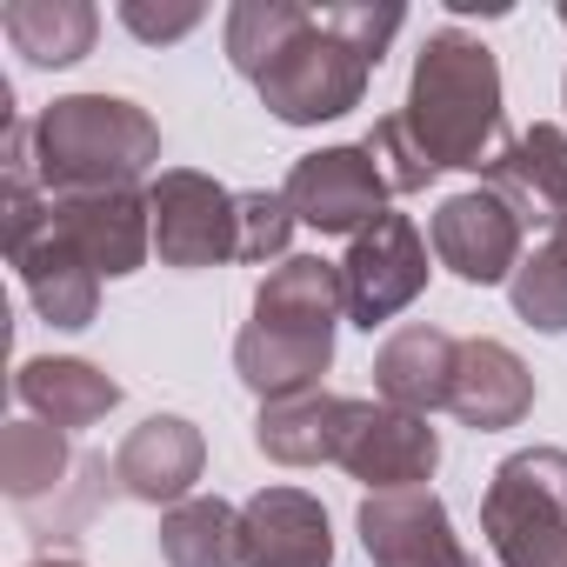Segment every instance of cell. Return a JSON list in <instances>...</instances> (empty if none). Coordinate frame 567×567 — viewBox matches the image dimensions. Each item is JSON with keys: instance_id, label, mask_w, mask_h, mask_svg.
Returning a JSON list of instances; mask_svg holds the SVG:
<instances>
[{"instance_id": "obj_5", "label": "cell", "mask_w": 567, "mask_h": 567, "mask_svg": "<svg viewBox=\"0 0 567 567\" xmlns=\"http://www.w3.org/2000/svg\"><path fill=\"white\" fill-rule=\"evenodd\" d=\"M154 214V254L167 267H220L240 260V200L194 167H161L147 181Z\"/></svg>"}, {"instance_id": "obj_21", "label": "cell", "mask_w": 567, "mask_h": 567, "mask_svg": "<svg viewBox=\"0 0 567 567\" xmlns=\"http://www.w3.org/2000/svg\"><path fill=\"white\" fill-rule=\"evenodd\" d=\"M14 267H21V288H28V301L41 308V321H54V328H87L94 321V308H101V274L54 234V227H41L28 247H14L8 254Z\"/></svg>"}, {"instance_id": "obj_4", "label": "cell", "mask_w": 567, "mask_h": 567, "mask_svg": "<svg viewBox=\"0 0 567 567\" xmlns=\"http://www.w3.org/2000/svg\"><path fill=\"white\" fill-rule=\"evenodd\" d=\"M368 74H374V61L354 54V48L321 21V8H308V28L280 48V61H274L254 87H260V107H267L274 121H288V127H321V121H341L348 107H361Z\"/></svg>"}, {"instance_id": "obj_23", "label": "cell", "mask_w": 567, "mask_h": 567, "mask_svg": "<svg viewBox=\"0 0 567 567\" xmlns=\"http://www.w3.org/2000/svg\"><path fill=\"white\" fill-rule=\"evenodd\" d=\"M74 467H81V454H74L68 434L48 427V421H14L8 434H0V487H8V501H14L21 514L41 507L48 494H61Z\"/></svg>"}, {"instance_id": "obj_27", "label": "cell", "mask_w": 567, "mask_h": 567, "mask_svg": "<svg viewBox=\"0 0 567 567\" xmlns=\"http://www.w3.org/2000/svg\"><path fill=\"white\" fill-rule=\"evenodd\" d=\"M368 154H374V167H381V181H388V194H421L441 167H434V154L414 141V127H408V114H381L374 121V134L361 141Z\"/></svg>"}, {"instance_id": "obj_22", "label": "cell", "mask_w": 567, "mask_h": 567, "mask_svg": "<svg viewBox=\"0 0 567 567\" xmlns=\"http://www.w3.org/2000/svg\"><path fill=\"white\" fill-rule=\"evenodd\" d=\"M0 34L34 68H74V61L94 54L101 14L87 0H8V8H0Z\"/></svg>"}, {"instance_id": "obj_19", "label": "cell", "mask_w": 567, "mask_h": 567, "mask_svg": "<svg viewBox=\"0 0 567 567\" xmlns=\"http://www.w3.org/2000/svg\"><path fill=\"white\" fill-rule=\"evenodd\" d=\"M334 368V334H301V328H260L247 321L240 341H234V374L267 401H295V394H315L321 374Z\"/></svg>"}, {"instance_id": "obj_29", "label": "cell", "mask_w": 567, "mask_h": 567, "mask_svg": "<svg viewBox=\"0 0 567 567\" xmlns=\"http://www.w3.org/2000/svg\"><path fill=\"white\" fill-rule=\"evenodd\" d=\"M321 21L354 48V54H368L374 68H381V54H388V41L401 34V8H388V0H381V8H374V0H341V8H321Z\"/></svg>"}, {"instance_id": "obj_8", "label": "cell", "mask_w": 567, "mask_h": 567, "mask_svg": "<svg viewBox=\"0 0 567 567\" xmlns=\"http://www.w3.org/2000/svg\"><path fill=\"white\" fill-rule=\"evenodd\" d=\"M280 194H288L295 220H308V227H321V234H368V227L388 214V181H381V167H374L368 147H321V154H301Z\"/></svg>"}, {"instance_id": "obj_12", "label": "cell", "mask_w": 567, "mask_h": 567, "mask_svg": "<svg viewBox=\"0 0 567 567\" xmlns=\"http://www.w3.org/2000/svg\"><path fill=\"white\" fill-rule=\"evenodd\" d=\"M200 467H207L200 427L181 414H147L114 454V487L147 507H181V501H194L187 487L200 481Z\"/></svg>"}, {"instance_id": "obj_24", "label": "cell", "mask_w": 567, "mask_h": 567, "mask_svg": "<svg viewBox=\"0 0 567 567\" xmlns=\"http://www.w3.org/2000/svg\"><path fill=\"white\" fill-rule=\"evenodd\" d=\"M161 560L167 567H240V507L220 494H194L161 514Z\"/></svg>"}, {"instance_id": "obj_33", "label": "cell", "mask_w": 567, "mask_h": 567, "mask_svg": "<svg viewBox=\"0 0 567 567\" xmlns=\"http://www.w3.org/2000/svg\"><path fill=\"white\" fill-rule=\"evenodd\" d=\"M560 94H567V81H560Z\"/></svg>"}, {"instance_id": "obj_17", "label": "cell", "mask_w": 567, "mask_h": 567, "mask_svg": "<svg viewBox=\"0 0 567 567\" xmlns=\"http://www.w3.org/2000/svg\"><path fill=\"white\" fill-rule=\"evenodd\" d=\"M14 401H21L34 421L74 434V427H94V421H107V414L121 408V381L101 374L94 361L41 354V361H21V374H14Z\"/></svg>"}, {"instance_id": "obj_26", "label": "cell", "mask_w": 567, "mask_h": 567, "mask_svg": "<svg viewBox=\"0 0 567 567\" xmlns=\"http://www.w3.org/2000/svg\"><path fill=\"white\" fill-rule=\"evenodd\" d=\"M301 28H308V8H295V0H240V8L227 14V61H234V74L260 81Z\"/></svg>"}, {"instance_id": "obj_16", "label": "cell", "mask_w": 567, "mask_h": 567, "mask_svg": "<svg viewBox=\"0 0 567 567\" xmlns=\"http://www.w3.org/2000/svg\"><path fill=\"white\" fill-rule=\"evenodd\" d=\"M454 368H461V341H454L447 328L414 321V328H401V334L381 341V354H374V388H381L388 408L434 414V408L454 401Z\"/></svg>"}, {"instance_id": "obj_13", "label": "cell", "mask_w": 567, "mask_h": 567, "mask_svg": "<svg viewBox=\"0 0 567 567\" xmlns=\"http://www.w3.org/2000/svg\"><path fill=\"white\" fill-rule=\"evenodd\" d=\"M240 567H334L328 507L301 487H260L240 507Z\"/></svg>"}, {"instance_id": "obj_1", "label": "cell", "mask_w": 567, "mask_h": 567, "mask_svg": "<svg viewBox=\"0 0 567 567\" xmlns=\"http://www.w3.org/2000/svg\"><path fill=\"white\" fill-rule=\"evenodd\" d=\"M408 127L434 154V167L487 174L507 154V107H501V61L481 34L434 28L414 54L408 81Z\"/></svg>"}, {"instance_id": "obj_30", "label": "cell", "mask_w": 567, "mask_h": 567, "mask_svg": "<svg viewBox=\"0 0 567 567\" xmlns=\"http://www.w3.org/2000/svg\"><path fill=\"white\" fill-rule=\"evenodd\" d=\"M121 28L141 34V41H181L200 28V8L181 0V8H147V0H121Z\"/></svg>"}, {"instance_id": "obj_2", "label": "cell", "mask_w": 567, "mask_h": 567, "mask_svg": "<svg viewBox=\"0 0 567 567\" xmlns=\"http://www.w3.org/2000/svg\"><path fill=\"white\" fill-rule=\"evenodd\" d=\"M161 161V127L121 94H61L34 121V174L48 200L134 187Z\"/></svg>"}, {"instance_id": "obj_3", "label": "cell", "mask_w": 567, "mask_h": 567, "mask_svg": "<svg viewBox=\"0 0 567 567\" xmlns=\"http://www.w3.org/2000/svg\"><path fill=\"white\" fill-rule=\"evenodd\" d=\"M481 527L501 567H567V447H520L494 467Z\"/></svg>"}, {"instance_id": "obj_10", "label": "cell", "mask_w": 567, "mask_h": 567, "mask_svg": "<svg viewBox=\"0 0 567 567\" xmlns=\"http://www.w3.org/2000/svg\"><path fill=\"white\" fill-rule=\"evenodd\" d=\"M341 467L368 487V494H401V487H427V474L441 467V434L427 427V414H408V408H374L361 401L354 427H348V447H341Z\"/></svg>"}, {"instance_id": "obj_9", "label": "cell", "mask_w": 567, "mask_h": 567, "mask_svg": "<svg viewBox=\"0 0 567 567\" xmlns=\"http://www.w3.org/2000/svg\"><path fill=\"white\" fill-rule=\"evenodd\" d=\"M48 227L107 280L134 274L154 254V214H147V194H134V187L61 194V200H48Z\"/></svg>"}, {"instance_id": "obj_7", "label": "cell", "mask_w": 567, "mask_h": 567, "mask_svg": "<svg viewBox=\"0 0 567 567\" xmlns=\"http://www.w3.org/2000/svg\"><path fill=\"white\" fill-rule=\"evenodd\" d=\"M520 220L514 207L494 194V187H467V194H447L427 220V240H434V260L447 274H461L467 288H494V280H514L520 267Z\"/></svg>"}, {"instance_id": "obj_32", "label": "cell", "mask_w": 567, "mask_h": 567, "mask_svg": "<svg viewBox=\"0 0 567 567\" xmlns=\"http://www.w3.org/2000/svg\"><path fill=\"white\" fill-rule=\"evenodd\" d=\"M560 28H567V8H560Z\"/></svg>"}, {"instance_id": "obj_28", "label": "cell", "mask_w": 567, "mask_h": 567, "mask_svg": "<svg viewBox=\"0 0 567 567\" xmlns=\"http://www.w3.org/2000/svg\"><path fill=\"white\" fill-rule=\"evenodd\" d=\"M240 200V260H288V240H295V207L288 194H234Z\"/></svg>"}, {"instance_id": "obj_6", "label": "cell", "mask_w": 567, "mask_h": 567, "mask_svg": "<svg viewBox=\"0 0 567 567\" xmlns=\"http://www.w3.org/2000/svg\"><path fill=\"white\" fill-rule=\"evenodd\" d=\"M341 280H348V315L354 328H381L394 321L401 308H414V295L427 288V240L408 214H381L368 234L348 240V260H341Z\"/></svg>"}, {"instance_id": "obj_15", "label": "cell", "mask_w": 567, "mask_h": 567, "mask_svg": "<svg viewBox=\"0 0 567 567\" xmlns=\"http://www.w3.org/2000/svg\"><path fill=\"white\" fill-rule=\"evenodd\" d=\"M354 414H361V401L328 394V388L295 394V401H267L254 421V447L280 467H321V461H341Z\"/></svg>"}, {"instance_id": "obj_14", "label": "cell", "mask_w": 567, "mask_h": 567, "mask_svg": "<svg viewBox=\"0 0 567 567\" xmlns=\"http://www.w3.org/2000/svg\"><path fill=\"white\" fill-rule=\"evenodd\" d=\"M487 187L514 207L520 227H560L567 220V127L534 121L507 141V154L487 167Z\"/></svg>"}, {"instance_id": "obj_20", "label": "cell", "mask_w": 567, "mask_h": 567, "mask_svg": "<svg viewBox=\"0 0 567 567\" xmlns=\"http://www.w3.org/2000/svg\"><path fill=\"white\" fill-rule=\"evenodd\" d=\"M467 427L501 434L520 427L534 408V374L507 341H461V368H454V401H447Z\"/></svg>"}, {"instance_id": "obj_18", "label": "cell", "mask_w": 567, "mask_h": 567, "mask_svg": "<svg viewBox=\"0 0 567 567\" xmlns=\"http://www.w3.org/2000/svg\"><path fill=\"white\" fill-rule=\"evenodd\" d=\"M341 315H348V280H341V260H321V254H288L280 267H267V280L254 288V321L260 328L334 334Z\"/></svg>"}, {"instance_id": "obj_25", "label": "cell", "mask_w": 567, "mask_h": 567, "mask_svg": "<svg viewBox=\"0 0 567 567\" xmlns=\"http://www.w3.org/2000/svg\"><path fill=\"white\" fill-rule=\"evenodd\" d=\"M507 295H514V315H520L527 328L567 334V220L547 227V240H540L534 254H520Z\"/></svg>"}, {"instance_id": "obj_31", "label": "cell", "mask_w": 567, "mask_h": 567, "mask_svg": "<svg viewBox=\"0 0 567 567\" xmlns=\"http://www.w3.org/2000/svg\"><path fill=\"white\" fill-rule=\"evenodd\" d=\"M34 567H81V560H74V554H41Z\"/></svg>"}, {"instance_id": "obj_11", "label": "cell", "mask_w": 567, "mask_h": 567, "mask_svg": "<svg viewBox=\"0 0 567 567\" xmlns=\"http://www.w3.org/2000/svg\"><path fill=\"white\" fill-rule=\"evenodd\" d=\"M361 547L374 567H474L467 547L454 540V520H447L434 487L368 494L361 501Z\"/></svg>"}]
</instances>
